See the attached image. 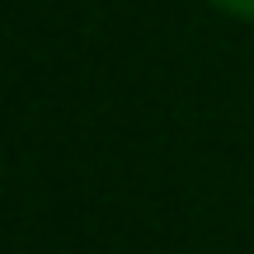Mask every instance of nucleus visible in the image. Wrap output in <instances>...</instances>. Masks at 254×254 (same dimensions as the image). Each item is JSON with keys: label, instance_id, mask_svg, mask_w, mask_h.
I'll return each mask as SVG.
<instances>
[{"label": "nucleus", "instance_id": "nucleus-1", "mask_svg": "<svg viewBox=\"0 0 254 254\" xmlns=\"http://www.w3.org/2000/svg\"><path fill=\"white\" fill-rule=\"evenodd\" d=\"M217 9H226V14H236V19H254V0H212Z\"/></svg>", "mask_w": 254, "mask_h": 254}]
</instances>
